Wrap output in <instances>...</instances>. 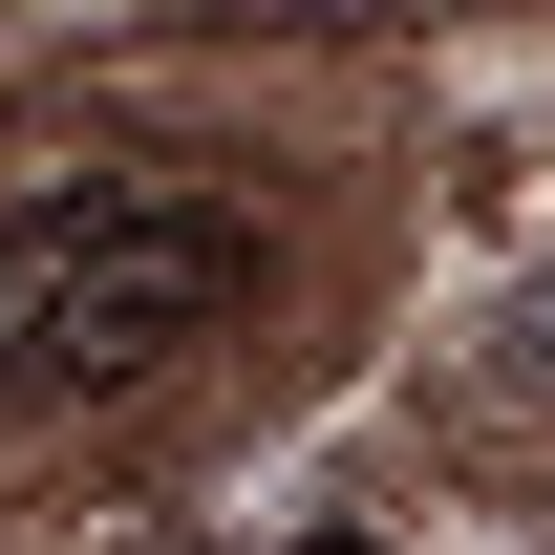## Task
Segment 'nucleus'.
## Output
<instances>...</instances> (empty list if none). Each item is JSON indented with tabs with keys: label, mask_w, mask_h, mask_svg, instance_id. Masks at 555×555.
<instances>
[{
	"label": "nucleus",
	"mask_w": 555,
	"mask_h": 555,
	"mask_svg": "<svg viewBox=\"0 0 555 555\" xmlns=\"http://www.w3.org/2000/svg\"><path fill=\"white\" fill-rule=\"evenodd\" d=\"M235 278H257V214H235V193H171V171L22 193V214H0V406L150 385L171 343H214Z\"/></svg>",
	"instance_id": "1"
},
{
	"label": "nucleus",
	"mask_w": 555,
	"mask_h": 555,
	"mask_svg": "<svg viewBox=\"0 0 555 555\" xmlns=\"http://www.w3.org/2000/svg\"><path fill=\"white\" fill-rule=\"evenodd\" d=\"M534 363H555V278H534Z\"/></svg>",
	"instance_id": "2"
},
{
	"label": "nucleus",
	"mask_w": 555,
	"mask_h": 555,
	"mask_svg": "<svg viewBox=\"0 0 555 555\" xmlns=\"http://www.w3.org/2000/svg\"><path fill=\"white\" fill-rule=\"evenodd\" d=\"M299 555H385V534H299Z\"/></svg>",
	"instance_id": "3"
}]
</instances>
